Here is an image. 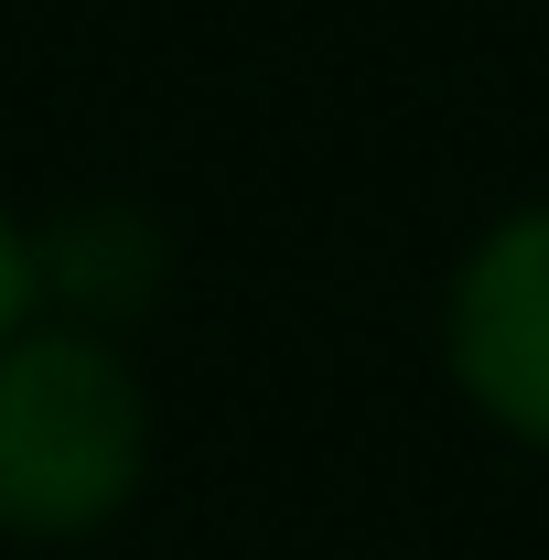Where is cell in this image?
I'll return each mask as SVG.
<instances>
[{
  "mask_svg": "<svg viewBox=\"0 0 549 560\" xmlns=\"http://www.w3.org/2000/svg\"><path fill=\"white\" fill-rule=\"evenodd\" d=\"M151 475V377L108 324L33 313L0 346V528L86 539Z\"/></svg>",
  "mask_w": 549,
  "mask_h": 560,
  "instance_id": "cell-1",
  "label": "cell"
},
{
  "mask_svg": "<svg viewBox=\"0 0 549 560\" xmlns=\"http://www.w3.org/2000/svg\"><path fill=\"white\" fill-rule=\"evenodd\" d=\"M442 377L495 442L549 453V195L464 237L442 280Z\"/></svg>",
  "mask_w": 549,
  "mask_h": 560,
  "instance_id": "cell-2",
  "label": "cell"
},
{
  "mask_svg": "<svg viewBox=\"0 0 549 560\" xmlns=\"http://www.w3.org/2000/svg\"><path fill=\"white\" fill-rule=\"evenodd\" d=\"M33 313H44V248H33V226H22V215L0 206V346H11Z\"/></svg>",
  "mask_w": 549,
  "mask_h": 560,
  "instance_id": "cell-3",
  "label": "cell"
}]
</instances>
